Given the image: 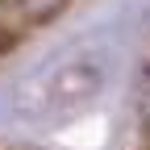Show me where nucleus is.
Returning a JSON list of instances; mask_svg holds the SVG:
<instances>
[{
    "label": "nucleus",
    "instance_id": "nucleus-5",
    "mask_svg": "<svg viewBox=\"0 0 150 150\" xmlns=\"http://www.w3.org/2000/svg\"><path fill=\"white\" fill-rule=\"evenodd\" d=\"M142 150H150V129H146V142H142Z\"/></svg>",
    "mask_w": 150,
    "mask_h": 150
},
{
    "label": "nucleus",
    "instance_id": "nucleus-1",
    "mask_svg": "<svg viewBox=\"0 0 150 150\" xmlns=\"http://www.w3.org/2000/svg\"><path fill=\"white\" fill-rule=\"evenodd\" d=\"M108 88V59L100 50H79L50 63L17 92V117L29 125H59L79 117Z\"/></svg>",
    "mask_w": 150,
    "mask_h": 150
},
{
    "label": "nucleus",
    "instance_id": "nucleus-3",
    "mask_svg": "<svg viewBox=\"0 0 150 150\" xmlns=\"http://www.w3.org/2000/svg\"><path fill=\"white\" fill-rule=\"evenodd\" d=\"M142 112H146V129H150V75L142 79Z\"/></svg>",
    "mask_w": 150,
    "mask_h": 150
},
{
    "label": "nucleus",
    "instance_id": "nucleus-2",
    "mask_svg": "<svg viewBox=\"0 0 150 150\" xmlns=\"http://www.w3.org/2000/svg\"><path fill=\"white\" fill-rule=\"evenodd\" d=\"M71 0H0V17L13 25H46L54 21Z\"/></svg>",
    "mask_w": 150,
    "mask_h": 150
},
{
    "label": "nucleus",
    "instance_id": "nucleus-4",
    "mask_svg": "<svg viewBox=\"0 0 150 150\" xmlns=\"http://www.w3.org/2000/svg\"><path fill=\"white\" fill-rule=\"evenodd\" d=\"M8 50V25H4V17H0V54Z\"/></svg>",
    "mask_w": 150,
    "mask_h": 150
}]
</instances>
